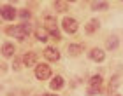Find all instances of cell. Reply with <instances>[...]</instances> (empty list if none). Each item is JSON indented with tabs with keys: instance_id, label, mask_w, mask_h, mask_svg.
Instances as JSON below:
<instances>
[{
	"instance_id": "6da1fadb",
	"label": "cell",
	"mask_w": 123,
	"mask_h": 96,
	"mask_svg": "<svg viewBox=\"0 0 123 96\" xmlns=\"http://www.w3.org/2000/svg\"><path fill=\"white\" fill-rule=\"evenodd\" d=\"M5 33L11 37H16V38H23L26 37V33H30V26L28 25H21V26H7L5 28Z\"/></svg>"
},
{
	"instance_id": "7a4b0ae2",
	"label": "cell",
	"mask_w": 123,
	"mask_h": 96,
	"mask_svg": "<svg viewBox=\"0 0 123 96\" xmlns=\"http://www.w3.org/2000/svg\"><path fill=\"white\" fill-rule=\"evenodd\" d=\"M35 77L39 79V80H46V79L51 77V68H49V65H37L35 68Z\"/></svg>"
},
{
	"instance_id": "3957f363",
	"label": "cell",
	"mask_w": 123,
	"mask_h": 96,
	"mask_svg": "<svg viewBox=\"0 0 123 96\" xmlns=\"http://www.w3.org/2000/svg\"><path fill=\"white\" fill-rule=\"evenodd\" d=\"M62 26H63V30L69 32V33H76L77 28H79L77 19H74V18H65L63 21H62Z\"/></svg>"
},
{
	"instance_id": "277c9868",
	"label": "cell",
	"mask_w": 123,
	"mask_h": 96,
	"mask_svg": "<svg viewBox=\"0 0 123 96\" xmlns=\"http://www.w3.org/2000/svg\"><path fill=\"white\" fill-rule=\"evenodd\" d=\"M44 58L48 61H58L60 59V51L56 47H46L44 49Z\"/></svg>"
},
{
	"instance_id": "5b68a950",
	"label": "cell",
	"mask_w": 123,
	"mask_h": 96,
	"mask_svg": "<svg viewBox=\"0 0 123 96\" xmlns=\"http://www.w3.org/2000/svg\"><path fill=\"white\" fill-rule=\"evenodd\" d=\"M14 18H16V9L12 7V5H4V7H2V19L11 21Z\"/></svg>"
},
{
	"instance_id": "8992f818",
	"label": "cell",
	"mask_w": 123,
	"mask_h": 96,
	"mask_svg": "<svg viewBox=\"0 0 123 96\" xmlns=\"http://www.w3.org/2000/svg\"><path fill=\"white\" fill-rule=\"evenodd\" d=\"M90 58H92L93 61H97V63H100V61H104L105 54H104V51H102V49L95 47V49H92V51H90Z\"/></svg>"
},
{
	"instance_id": "52a82bcc",
	"label": "cell",
	"mask_w": 123,
	"mask_h": 96,
	"mask_svg": "<svg viewBox=\"0 0 123 96\" xmlns=\"http://www.w3.org/2000/svg\"><path fill=\"white\" fill-rule=\"evenodd\" d=\"M35 61H37L35 53H26L23 56V65L25 66H33V65H35Z\"/></svg>"
},
{
	"instance_id": "ba28073f",
	"label": "cell",
	"mask_w": 123,
	"mask_h": 96,
	"mask_svg": "<svg viewBox=\"0 0 123 96\" xmlns=\"http://www.w3.org/2000/svg\"><path fill=\"white\" fill-rule=\"evenodd\" d=\"M100 28V21L98 19H92L90 23L86 25V33H95Z\"/></svg>"
},
{
	"instance_id": "9c48e42d",
	"label": "cell",
	"mask_w": 123,
	"mask_h": 96,
	"mask_svg": "<svg viewBox=\"0 0 123 96\" xmlns=\"http://www.w3.org/2000/svg\"><path fill=\"white\" fill-rule=\"evenodd\" d=\"M48 30H46V28H44V30H42V28H37V30H35V38H37V40H41V42H46L48 40Z\"/></svg>"
},
{
	"instance_id": "30bf717a",
	"label": "cell",
	"mask_w": 123,
	"mask_h": 96,
	"mask_svg": "<svg viewBox=\"0 0 123 96\" xmlns=\"http://www.w3.org/2000/svg\"><path fill=\"white\" fill-rule=\"evenodd\" d=\"M90 86L95 87V89H102V77H100V75L90 77Z\"/></svg>"
},
{
	"instance_id": "8fae6325",
	"label": "cell",
	"mask_w": 123,
	"mask_h": 96,
	"mask_svg": "<svg viewBox=\"0 0 123 96\" xmlns=\"http://www.w3.org/2000/svg\"><path fill=\"white\" fill-rule=\"evenodd\" d=\"M62 86H63V79H62L60 75L51 79V84H49V87H51V89H60Z\"/></svg>"
},
{
	"instance_id": "7c38bea8",
	"label": "cell",
	"mask_w": 123,
	"mask_h": 96,
	"mask_svg": "<svg viewBox=\"0 0 123 96\" xmlns=\"http://www.w3.org/2000/svg\"><path fill=\"white\" fill-rule=\"evenodd\" d=\"M2 51H4V56H5V58H11V56L14 54V46H12L11 42H5Z\"/></svg>"
},
{
	"instance_id": "4fadbf2b",
	"label": "cell",
	"mask_w": 123,
	"mask_h": 96,
	"mask_svg": "<svg viewBox=\"0 0 123 96\" xmlns=\"http://www.w3.org/2000/svg\"><path fill=\"white\" fill-rule=\"evenodd\" d=\"M81 53H83V47L79 46V44H70V46H69V54L70 56H77Z\"/></svg>"
},
{
	"instance_id": "5bb4252c",
	"label": "cell",
	"mask_w": 123,
	"mask_h": 96,
	"mask_svg": "<svg viewBox=\"0 0 123 96\" xmlns=\"http://www.w3.org/2000/svg\"><path fill=\"white\" fill-rule=\"evenodd\" d=\"M118 37H116V35H113V37H109L107 38V42H105V47H107V49H116V47H118Z\"/></svg>"
},
{
	"instance_id": "9a60e30c",
	"label": "cell",
	"mask_w": 123,
	"mask_h": 96,
	"mask_svg": "<svg viewBox=\"0 0 123 96\" xmlns=\"http://www.w3.org/2000/svg\"><path fill=\"white\" fill-rule=\"evenodd\" d=\"M55 9H56L58 12H65V11L69 9V2H65V0H60V2H55Z\"/></svg>"
},
{
	"instance_id": "2e32d148",
	"label": "cell",
	"mask_w": 123,
	"mask_h": 96,
	"mask_svg": "<svg viewBox=\"0 0 123 96\" xmlns=\"http://www.w3.org/2000/svg\"><path fill=\"white\" fill-rule=\"evenodd\" d=\"M46 26L49 28V33L55 32V30H58V28H56V23H55V18H51V16H48V18H46Z\"/></svg>"
},
{
	"instance_id": "e0dca14e",
	"label": "cell",
	"mask_w": 123,
	"mask_h": 96,
	"mask_svg": "<svg viewBox=\"0 0 123 96\" xmlns=\"http://www.w3.org/2000/svg\"><path fill=\"white\" fill-rule=\"evenodd\" d=\"M92 9L93 11H104V9H107V2H93Z\"/></svg>"
},
{
	"instance_id": "ac0fdd59",
	"label": "cell",
	"mask_w": 123,
	"mask_h": 96,
	"mask_svg": "<svg viewBox=\"0 0 123 96\" xmlns=\"http://www.w3.org/2000/svg\"><path fill=\"white\" fill-rule=\"evenodd\" d=\"M100 93H102V89H95V87H92V89H88V91H86V94H100Z\"/></svg>"
},
{
	"instance_id": "d6986e66",
	"label": "cell",
	"mask_w": 123,
	"mask_h": 96,
	"mask_svg": "<svg viewBox=\"0 0 123 96\" xmlns=\"http://www.w3.org/2000/svg\"><path fill=\"white\" fill-rule=\"evenodd\" d=\"M19 16H21V18H25V19H28L30 18V12H28V11H21Z\"/></svg>"
},
{
	"instance_id": "ffe728a7",
	"label": "cell",
	"mask_w": 123,
	"mask_h": 96,
	"mask_svg": "<svg viewBox=\"0 0 123 96\" xmlns=\"http://www.w3.org/2000/svg\"><path fill=\"white\" fill-rule=\"evenodd\" d=\"M46 96H56V94H46Z\"/></svg>"
},
{
	"instance_id": "44dd1931",
	"label": "cell",
	"mask_w": 123,
	"mask_h": 96,
	"mask_svg": "<svg viewBox=\"0 0 123 96\" xmlns=\"http://www.w3.org/2000/svg\"><path fill=\"white\" fill-rule=\"evenodd\" d=\"M118 96H120V94H118Z\"/></svg>"
}]
</instances>
